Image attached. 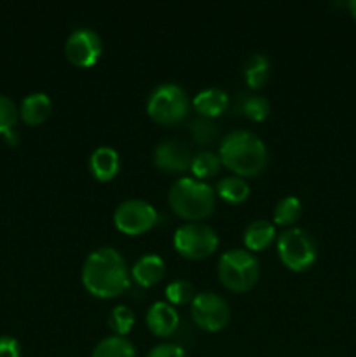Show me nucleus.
<instances>
[{"mask_svg":"<svg viewBox=\"0 0 356 357\" xmlns=\"http://www.w3.org/2000/svg\"><path fill=\"white\" fill-rule=\"evenodd\" d=\"M82 284L98 298H114L129 288V271L126 260L115 248H98L91 251L82 265Z\"/></svg>","mask_w":356,"mask_h":357,"instance_id":"1","label":"nucleus"},{"mask_svg":"<svg viewBox=\"0 0 356 357\" xmlns=\"http://www.w3.org/2000/svg\"><path fill=\"white\" fill-rule=\"evenodd\" d=\"M220 160L237 176H257L267 166V146L255 132L237 129L223 136Z\"/></svg>","mask_w":356,"mask_h":357,"instance_id":"2","label":"nucleus"},{"mask_svg":"<svg viewBox=\"0 0 356 357\" xmlns=\"http://www.w3.org/2000/svg\"><path fill=\"white\" fill-rule=\"evenodd\" d=\"M168 201L178 216L198 222L212 215L215 209V192L206 181L184 176L171 185Z\"/></svg>","mask_w":356,"mask_h":357,"instance_id":"3","label":"nucleus"},{"mask_svg":"<svg viewBox=\"0 0 356 357\" xmlns=\"http://www.w3.org/2000/svg\"><path fill=\"white\" fill-rule=\"evenodd\" d=\"M260 275V264L251 251L229 250L218 260V278L227 289L243 293L253 288Z\"/></svg>","mask_w":356,"mask_h":357,"instance_id":"4","label":"nucleus"},{"mask_svg":"<svg viewBox=\"0 0 356 357\" xmlns=\"http://www.w3.org/2000/svg\"><path fill=\"white\" fill-rule=\"evenodd\" d=\"M191 108L187 93L178 84H157L147 98V114L156 122L164 126L184 121Z\"/></svg>","mask_w":356,"mask_h":357,"instance_id":"5","label":"nucleus"},{"mask_svg":"<svg viewBox=\"0 0 356 357\" xmlns=\"http://www.w3.org/2000/svg\"><path fill=\"white\" fill-rule=\"evenodd\" d=\"M278 255L286 268L293 272L307 271L316 261L318 248L313 236L299 227H290L278 237Z\"/></svg>","mask_w":356,"mask_h":357,"instance_id":"6","label":"nucleus"},{"mask_svg":"<svg viewBox=\"0 0 356 357\" xmlns=\"http://www.w3.org/2000/svg\"><path fill=\"white\" fill-rule=\"evenodd\" d=\"M173 246L181 257L201 260V258L209 257L218 248V236L208 225L185 223L175 230Z\"/></svg>","mask_w":356,"mask_h":357,"instance_id":"7","label":"nucleus"},{"mask_svg":"<svg viewBox=\"0 0 356 357\" xmlns=\"http://www.w3.org/2000/svg\"><path fill=\"white\" fill-rule=\"evenodd\" d=\"M156 208L143 199H128L115 208L114 223L128 236H140L157 223Z\"/></svg>","mask_w":356,"mask_h":357,"instance_id":"8","label":"nucleus"},{"mask_svg":"<svg viewBox=\"0 0 356 357\" xmlns=\"http://www.w3.org/2000/svg\"><path fill=\"white\" fill-rule=\"evenodd\" d=\"M191 316L199 328L206 331H220L230 319V309L225 298L213 291L195 293L191 302Z\"/></svg>","mask_w":356,"mask_h":357,"instance_id":"9","label":"nucleus"},{"mask_svg":"<svg viewBox=\"0 0 356 357\" xmlns=\"http://www.w3.org/2000/svg\"><path fill=\"white\" fill-rule=\"evenodd\" d=\"M103 45L100 35L91 28H75L65 42V54L72 65L87 68L100 59Z\"/></svg>","mask_w":356,"mask_h":357,"instance_id":"10","label":"nucleus"},{"mask_svg":"<svg viewBox=\"0 0 356 357\" xmlns=\"http://www.w3.org/2000/svg\"><path fill=\"white\" fill-rule=\"evenodd\" d=\"M192 153L184 142L164 139L154 149V164L164 173H184L191 169Z\"/></svg>","mask_w":356,"mask_h":357,"instance_id":"11","label":"nucleus"},{"mask_svg":"<svg viewBox=\"0 0 356 357\" xmlns=\"http://www.w3.org/2000/svg\"><path fill=\"white\" fill-rule=\"evenodd\" d=\"M145 323L156 337H171L180 324V316L170 302H154L147 310Z\"/></svg>","mask_w":356,"mask_h":357,"instance_id":"12","label":"nucleus"},{"mask_svg":"<svg viewBox=\"0 0 356 357\" xmlns=\"http://www.w3.org/2000/svg\"><path fill=\"white\" fill-rule=\"evenodd\" d=\"M229 103H230L229 94H227L223 89H220V87H208V89L199 91V93L194 96V101H192L195 112H198L201 117H206V119L222 115L223 112L229 108Z\"/></svg>","mask_w":356,"mask_h":357,"instance_id":"13","label":"nucleus"},{"mask_svg":"<svg viewBox=\"0 0 356 357\" xmlns=\"http://www.w3.org/2000/svg\"><path fill=\"white\" fill-rule=\"evenodd\" d=\"M164 272H166L164 260L159 255L154 253L140 257L131 268L133 279H135L140 286H143V288L156 286L157 282L164 278Z\"/></svg>","mask_w":356,"mask_h":357,"instance_id":"14","label":"nucleus"},{"mask_svg":"<svg viewBox=\"0 0 356 357\" xmlns=\"http://www.w3.org/2000/svg\"><path fill=\"white\" fill-rule=\"evenodd\" d=\"M119 166H121V159H119L117 150L112 149V146H98L89 157L91 173L100 181L112 180L117 174Z\"/></svg>","mask_w":356,"mask_h":357,"instance_id":"15","label":"nucleus"},{"mask_svg":"<svg viewBox=\"0 0 356 357\" xmlns=\"http://www.w3.org/2000/svg\"><path fill=\"white\" fill-rule=\"evenodd\" d=\"M51 98L45 93H31L23 98L20 107V117L24 124L38 126L51 115Z\"/></svg>","mask_w":356,"mask_h":357,"instance_id":"16","label":"nucleus"},{"mask_svg":"<svg viewBox=\"0 0 356 357\" xmlns=\"http://www.w3.org/2000/svg\"><path fill=\"white\" fill-rule=\"evenodd\" d=\"M276 237L274 223L267 220H255L244 229L243 241L246 250L250 251H262L272 244Z\"/></svg>","mask_w":356,"mask_h":357,"instance_id":"17","label":"nucleus"},{"mask_svg":"<svg viewBox=\"0 0 356 357\" xmlns=\"http://www.w3.org/2000/svg\"><path fill=\"white\" fill-rule=\"evenodd\" d=\"M269 72H271V63L267 56L260 52L248 56L243 65V79L250 89H260L267 82Z\"/></svg>","mask_w":356,"mask_h":357,"instance_id":"18","label":"nucleus"},{"mask_svg":"<svg viewBox=\"0 0 356 357\" xmlns=\"http://www.w3.org/2000/svg\"><path fill=\"white\" fill-rule=\"evenodd\" d=\"M136 349L126 337L112 335L94 347L91 357H135Z\"/></svg>","mask_w":356,"mask_h":357,"instance_id":"19","label":"nucleus"},{"mask_svg":"<svg viewBox=\"0 0 356 357\" xmlns=\"http://www.w3.org/2000/svg\"><path fill=\"white\" fill-rule=\"evenodd\" d=\"M216 194L230 204H239L250 195V185L241 176H227L216 183Z\"/></svg>","mask_w":356,"mask_h":357,"instance_id":"20","label":"nucleus"},{"mask_svg":"<svg viewBox=\"0 0 356 357\" xmlns=\"http://www.w3.org/2000/svg\"><path fill=\"white\" fill-rule=\"evenodd\" d=\"M302 216V202L295 195L279 199L272 211V223L279 227H290Z\"/></svg>","mask_w":356,"mask_h":357,"instance_id":"21","label":"nucleus"},{"mask_svg":"<svg viewBox=\"0 0 356 357\" xmlns=\"http://www.w3.org/2000/svg\"><path fill=\"white\" fill-rule=\"evenodd\" d=\"M220 166H222V160H220L218 153L215 152L201 150V152H198L195 155H192L191 171L192 174H194V178H198V180L215 176L220 171Z\"/></svg>","mask_w":356,"mask_h":357,"instance_id":"22","label":"nucleus"},{"mask_svg":"<svg viewBox=\"0 0 356 357\" xmlns=\"http://www.w3.org/2000/svg\"><path fill=\"white\" fill-rule=\"evenodd\" d=\"M187 129L192 135V139H194L195 145H209L218 136V129H216L215 122L212 119L201 117V115L188 121Z\"/></svg>","mask_w":356,"mask_h":357,"instance_id":"23","label":"nucleus"},{"mask_svg":"<svg viewBox=\"0 0 356 357\" xmlns=\"http://www.w3.org/2000/svg\"><path fill=\"white\" fill-rule=\"evenodd\" d=\"M135 324V312L126 305H117L108 314V326L119 337H124Z\"/></svg>","mask_w":356,"mask_h":357,"instance_id":"24","label":"nucleus"},{"mask_svg":"<svg viewBox=\"0 0 356 357\" xmlns=\"http://www.w3.org/2000/svg\"><path fill=\"white\" fill-rule=\"evenodd\" d=\"M195 291L192 282L185 281V279H175L166 286V298L173 305H185L194 300Z\"/></svg>","mask_w":356,"mask_h":357,"instance_id":"25","label":"nucleus"},{"mask_svg":"<svg viewBox=\"0 0 356 357\" xmlns=\"http://www.w3.org/2000/svg\"><path fill=\"white\" fill-rule=\"evenodd\" d=\"M241 112H243L248 119H251V121L260 122L264 121L269 115V112H271V103H269L264 96L251 94V96H246L241 101Z\"/></svg>","mask_w":356,"mask_h":357,"instance_id":"26","label":"nucleus"},{"mask_svg":"<svg viewBox=\"0 0 356 357\" xmlns=\"http://www.w3.org/2000/svg\"><path fill=\"white\" fill-rule=\"evenodd\" d=\"M17 115H20V110H17L16 103L6 94H0V135L13 131Z\"/></svg>","mask_w":356,"mask_h":357,"instance_id":"27","label":"nucleus"},{"mask_svg":"<svg viewBox=\"0 0 356 357\" xmlns=\"http://www.w3.org/2000/svg\"><path fill=\"white\" fill-rule=\"evenodd\" d=\"M145 357H187L184 349L177 344H159Z\"/></svg>","mask_w":356,"mask_h":357,"instance_id":"28","label":"nucleus"},{"mask_svg":"<svg viewBox=\"0 0 356 357\" xmlns=\"http://www.w3.org/2000/svg\"><path fill=\"white\" fill-rule=\"evenodd\" d=\"M0 357H21L20 342L13 337H0Z\"/></svg>","mask_w":356,"mask_h":357,"instance_id":"29","label":"nucleus"},{"mask_svg":"<svg viewBox=\"0 0 356 357\" xmlns=\"http://www.w3.org/2000/svg\"><path fill=\"white\" fill-rule=\"evenodd\" d=\"M6 142L9 143V145H16L17 143V139H20V135H17L16 132V129H13V131H9V132H6Z\"/></svg>","mask_w":356,"mask_h":357,"instance_id":"30","label":"nucleus"},{"mask_svg":"<svg viewBox=\"0 0 356 357\" xmlns=\"http://www.w3.org/2000/svg\"><path fill=\"white\" fill-rule=\"evenodd\" d=\"M348 7H349V10H351L353 17H355V21H356V0H351V2L348 3Z\"/></svg>","mask_w":356,"mask_h":357,"instance_id":"31","label":"nucleus"}]
</instances>
